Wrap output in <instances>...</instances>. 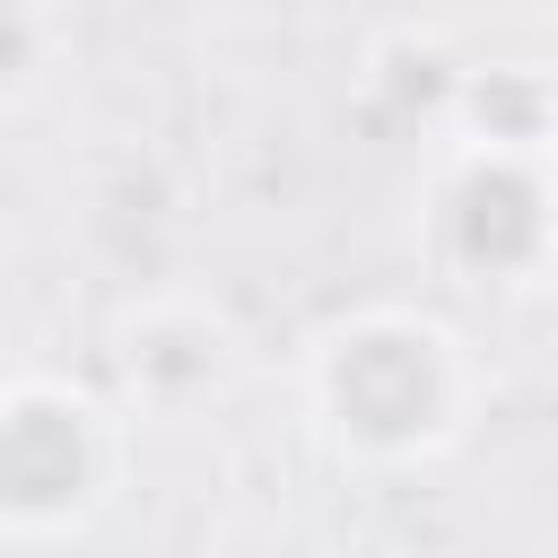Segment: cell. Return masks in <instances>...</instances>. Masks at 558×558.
<instances>
[{
    "mask_svg": "<svg viewBox=\"0 0 558 558\" xmlns=\"http://www.w3.org/2000/svg\"><path fill=\"white\" fill-rule=\"evenodd\" d=\"M314 401L349 453L410 462L462 427V357L445 323L418 314H357L314 357Z\"/></svg>",
    "mask_w": 558,
    "mask_h": 558,
    "instance_id": "obj_1",
    "label": "cell"
},
{
    "mask_svg": "<svg viewBox=\"0 0 558 558\" xmlns=\"http://www.w3.org/2000/svg\"><path fill=\"white\" fill-rule=\"evenodd\" d=\"M113 357H122V375H131L140 401H201V392H218L235 375V340L209 314H192V305L131 314L113 331Z\"/></svg>",
    "mask_w": 558,
    "mask_h": 558,
    "instance_id": "obj_2",
    "label": "cell"
},
{
    "mask_svg": "<svg viewBox=\"0 0 558 558\" xmlns=\"http://www.w3.org/2000/svg\"><path fill=\"white\" fill-rule=\"evenodd\" d=\"M453 122L471 131L480 157H541L558 140V70L541 61H497L453 78Z\"/></svg>",
    "mask_w": 558,
    "mask_h": 558,
    "instance_id": "obj_3",
    "label": "cell"
},
{
    "mask_svg": "<svg viewBox=\"0 0 558 558\" xmlns=\"http://www.w3.org/2000/svg\"><path fill=\"white\" fill-rule=\"evenodd\" d=\"M44 61V26L26 0H0V87H26V70Z\"/></svg>",
    "mask_w": 558,
    "mask_h": 558,
    "instance_id": "obj_4",
    "label": "cell"
},
{
    "mask_svg": "<svg viewBox=\"0 0 558 558\" xmlns=\"http://www.w3.org/2000/svg\"><path fill=\"white\" fill-rule=\"evenodd\" d=\"M0 410H9V392H0Z\"/></svg>",
    "mask_w": 558,
    "mask_h": 558,
    "instance_id": "obj_5",
    "label": "cell"
}]
</instances>
